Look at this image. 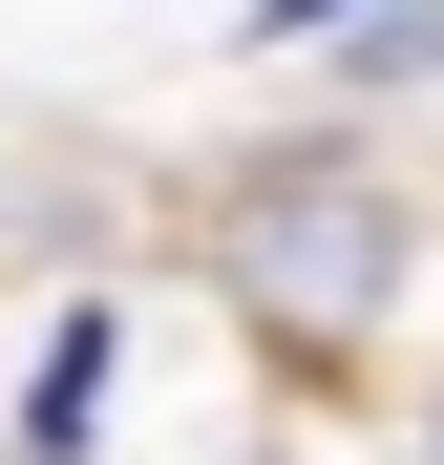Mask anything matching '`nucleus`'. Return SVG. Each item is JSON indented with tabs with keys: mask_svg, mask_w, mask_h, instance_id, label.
<instances>
[{
	"mask_svg": "<svg viewBox=\"0 0 444 465\" xmlns=\"http://www.w3.org/2000/svg\"><path fill=\"white\" fill-rule=\"evenodd\" d=\"M212 275H233L275 339H318V360H339V339L402 296V212L360 191V170H254V191H233V232H212Z\"/></svg>",
	"mask_w": 444,
	"mask_h": 465,
	"instance_id": "1",
	"label": "nucleus"
},
{
	"mask_svg": "<svg viewBox=\"0 0 444 465\" xmlns=\"http://www.w3.org/2000/svg\"><path fill=\"white\" fill-rule=\"evenodd\" d=\"M85 381H106V318H64V339H43V381H22V402H0V423H22V444L64 465V444H85Z\"/></svg>",
	"mask_w": 444,
	"mask_h": 465,
	"instance_id": "2",
	"label": "nucleus"
}]
</instances>
